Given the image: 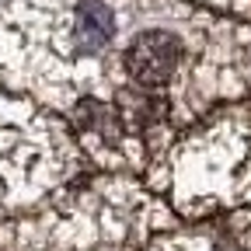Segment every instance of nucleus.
Segmentation results:
<instances>
[{"mask_svg": "<svg viewBox=\"0 0 251 251\" xmlns=\"http://www.w3.org/2000/svg\"><path fill=\"white\" fill-rule=\"evenodd\" d=\"M0 230L28 234L4 251H129L175 230V213L126 175H87L35 213L4 220Z\"/></svg>", "mask_w": 251, "mask_h": 251, "instance_id": "nucleus-1", "label": "nucleus"}, {"mask_svg": "<svg viewBox=\"0 0 251 251\" xmlns=\"http://www.w3.org/2000/svg\"><path fill=\"white\" fill-rule=\"evenodd\" d=\"M87 175L94 168L56 112L0 91V220L42 209Z\"/></svg>", "mask_w": 251, "mask_h": 251, "instance_id": "nucleus-3", "label": "nucleus"}, {"mask_svg": "<svg viewBox=\"0 0 251 251\" xmlns=\"http://www.w3.org/2000/svg\"><path fill=\"white\" fill-rule=\"evenodd\" d=\"M161 192H171V213L185 220L251 202V94L213 108L175 140Z\"/></svg>", "mask_w": 251, "mask_h": 251, "instance_id": "nucleus-2", "label": "nucleus"}]
</instances>
